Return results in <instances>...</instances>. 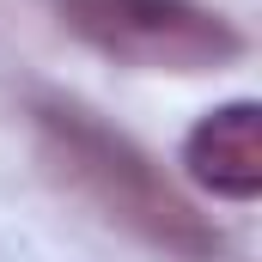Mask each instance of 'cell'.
Here are the masks:
<instances>
[{"instance_id": "6da1fadb", "label": "cell", "mask_w": 262, "mask_h": 262, "mask_svg": "<svg viewBox=\"0 0 262 262\" xmlns=\"http://www.w3.org/2000/svg\"><path fill=\"white\" fill-rule=\"evenodd\" d=\"M37 134H43V159L110 226H128L134 238H146V244H159L171 256H189V262L220 256V232L159 177V165L128 134H110L79 104H43L37 110Z\"/></svg>"}, {"instance_id": "7a4b0ae2", "label": "cell", "mask_w": 262, "mask_h": 262, "mask_svg": "<svg viewBox=\"0 0 262 262\" xmlns=\"http://www.w3.org/2000/svg\"><path fill=\"white\" fill-rule=\"evenodd\" d=\"M55 6L79 43L140 73H207L244 49V37L201 0H55Z\"/></svg>"}, {"instance_id": "3957f363", "label": "cell", "mask_w": 262, "mask_h": 262, "mask_svg": "<svg viewBox=\"0 0 262 262\" xmlns=\"http://www.w3.org/2000/svg\"><path fill=\"white\" fill-rule=\"evenodd\" d=\"M183 165L207 195L256 201L262 195V110L250 98L207 110L183 140Z\"/></svg>"}]
</instances>
